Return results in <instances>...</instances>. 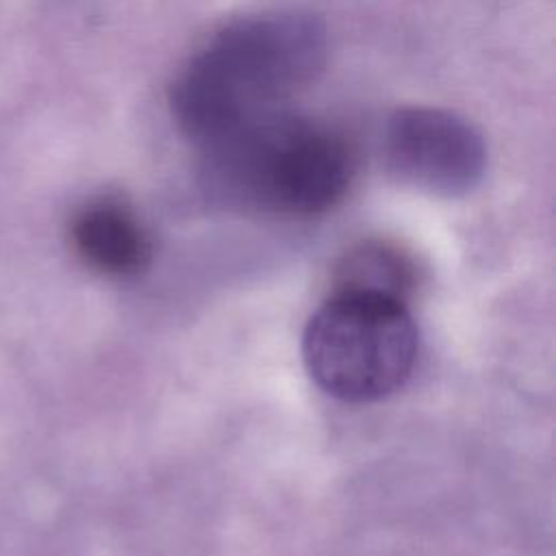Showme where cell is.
Returning <instances> with one entry per match:
<instances>
[{"label": "cell", "instance_id": "6da1fadb", "mask_svg": "<svg viewBox=\"0 0 556 556\" xmlns=\"http://www.w3.org/2000/svg\"><path fill=\"white\" fill-rule=\"evenodd\" d=\"M324 24L298 11L263 13L222 26L169 87L176 124L208 146L285 104L324 72Z\"/></svg>", "mask_w": 556, "mask_h": 556}, {"label": "cell", "instance_id": "7a4b0ae2", "mask_svg": "<svg viewBox=\"0 0 556 556\" xmlns=\"http://www.w3.org/2000/svg\"><path fill=\"white\" fill-rule=\"evenodd\" d=\"M352 176L350 143L287 111L204 146L206 191L237 208L317 215L341 202Z\"/></svg>", "mask_w": 556, "mask_h": 556}, {"label": "cell", "instance_id": "3957f363", "mask_svg": "<svg viewBox=\"0 0 556 556\" xmlns=\"http://www.w3.org/2000/svg\"><path fill=\"white\" fill-rule=\"evenodd\" d=\"M419 332L406 302L337 291L308 319L302 356L332 397L361 404L400 389L417 361Z\"/></svg>", "mask_w": 556, "mask_h": 556}, {"label": "cell", "instance_id": "277c9868", "mask_svg": "<svg viewBox=\"0 0 556 556\" xmlns=\"http://www.w3.org/2000/svg\"><path fill=\"white\" fill-rule=\"evenodd\" d=\"M391 169L406 182L437 193L463 195L486 169V143L465 117L434 106H406L384 130Z\"/></svg>", "mask_w": 556, "mask_h": 556}, {"label": "cell", "instance_id": "5b68a950", "mask_svg": "<svg viewBox=\"0 0 556 556\" xmlns=\"http://www.w3.org/2000/svg\"><path fill=\"white\" fill-rule=\"evenodd\" d=\"M76 254L104 276H135L152 256V241L135 211L117 198L85 202L70 222Z\"/></svg>", "mask_w": 556, "mask_h": 556}, {"label": "cell", "instance_id": "8992f818", "mask_svg": "<svg viewBox=\"0 0 556 556\" xmlns=\"http://www.w3.org/2000/svg\"><path fill=\"white\" fill-rule=\"evenodd\" d=\"M417 269L413 258L393 243L363 241L337 265V291H363L406 302L415 289Z\"/></svg>", "mask_w": 556, "mask_h": 556}]
</instances>
